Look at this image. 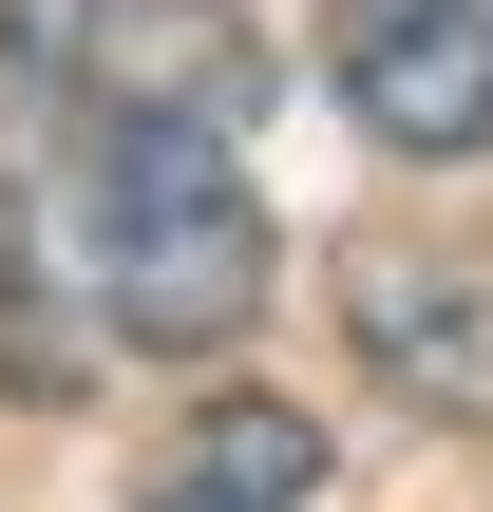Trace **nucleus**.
<instances>
[{
    "instance_id": "f257e3e1",
    "label": "nucleus",
    "mask_w": 493,
    "mask_h": 512,
    "mask_svg": "<svg viewBox=\"0 0 493 512\" xmlns=\"http://www.w3.org/2000/svg\"><path fill=\"white\" fill-rule=\"evenodd\" d=\"M76 247H95V323L152 342V361H228L266 323V209L228 152H152V133H95L76 171Z\"/></svg>"
},
{
    "instance_id": "f03ea898",
    "label": "nucleus",
    "mask_w": 493,
    "mask_h": 512,
    "mask_svg": "<svg viewBox=\"0 0 493 512\" xmlns=\"http://www.w3.org/2000/svg\"><path fill=\"white\" fill-rule=\"evenodd\" d=\"M57 95H76L95 133H152V152H228V133L266 114V38H247L228 0H76Z\"/></svg>"
},
{
    "instance_id": "7ed1b4c3",
    "label": "nucleus",
    "mask_w": 493,
    "mask_h": 512,
    "mask_svg": "<svg viewBox=\"0 0 493 512\" xmlns=\"http://www.w3.org/2000/svg\"><path fill=\"white\" fill-rule=\"evenodd\" d=\"M323 57L380 152H475L493 133V0H323Z\"/></svg>"
},
{
    "instance_id": "20e7f679",
    "label": "nucleus",
    "mask_w": 493,
    "mask_h": 512,
    "mask_svg": "<svg viewBox=\"0 0 493 512\" xmlns=\"http://www.w3.org/2000/svg\"><path fill=\"white\" fill-rule=\"evenodd\" d=\"M342 323L418 418H493V266L456 247H342Z\"/></svg>"
},
{
    "instance_id": "39448f33",
    "label": "nucleus",
    "mask_w": 493,
    "mask_h": 512,
    "mask_svg": "<svg viewBox=\"0 0 493 512\" xmlns=\"http://www.w3.org/2000/svg\"><path fill=\"white\" fill-rule=\"evenodd\" d=\"M304 494H323V418L304 399H209L171 437V475H152V512H304Z\"/></svg>"
},
{
    "instance_id": "423d86ee",
    "label": "nucleus",
    "mask_w": 493,
    "mask_h": 512,
    "mask_svg": "<svg viewBox=\"0 0 493 512\" xmlns=\"http://www.w3.org/2000/svg\"><path fill=\"white\" fill-rule=\"evenodd\" d=\"M76 380H95V342L57 323V285H38V247H19V266H0V399H76Z\"/></svg>"
}]
</instances>
